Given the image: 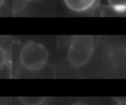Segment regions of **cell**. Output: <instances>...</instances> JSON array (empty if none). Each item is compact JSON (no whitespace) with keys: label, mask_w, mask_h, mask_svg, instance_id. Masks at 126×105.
Wrapping results in <instances>:
<instances>
[{"label":"cell","mask_w":126,"mask_h":105,"mask_svg":"<svg viewBox=\"0 0 126 105\" xmlns=\"http://www.w3.org/2000/svg\"><path fill=\"white\" fill-rule=\"evenodd\" d=\"M95 47L92 35H74L67 48V58L72 66L81 67L91 60Z\"/></svg>","instance_id":"obj_1"},{"label":"cell","mask_w":126,"mask_h":105,"mask_svg":"<svg viewBox=\"0 0 126 105\" xmlns=\"http://www.w3.org/2000/svg\"><path fill=\"white\" fill-rule=\"evenodd\" d=\"M49 52L40 42L29 41L22 47L19 60L25 69L31 72L40 71L47 65Z\"/></svg>","instance_id":"obj_2"},{"label":"cell","mask_w":126,"mask_h":105,"mask_svg":"<svg viewBox=\"0 0 126 105\" xmlns=\"http://www.w3.org/2000/svg\"><path fill=\"white\" fill-rule=\"evenodd\" d=\"M67 7L78 13L86 12L94 6L97 0H63Z\"/></svg>","instance_id":"obj_3"},{"label":"cell","mask_w":126,"mask_h":105,"mask_svg":"<svg viewBox=\"0 0 126 105\" xmlns=\"http://www.w3.org/2000/svg\"><path fill=\"white\" fill-rule=\"evenodd\" d=\"M18 100L23 105H42L46 102L44 96H20Z\"/></svg>","instance_id":"obj_4"},{"label":"cell","mask_w":126,"mask_h":105,"mask_svg":"<svg viewBox=\"0 0 126 105\" xmlns=\"http://www.w3.org/2000/svg\"><path fill=\"white\" fill-rule=\"evenodd\" d=\"M110 6L117 12L126 11V0H108Z\"/></svg>","instance_id":"obj_5"},{"label":"cell","mask_w":126,"mask_h":105,"mask_svg":"<svg viewBox=\"0 0 126 105\" xmlns=\"http://www.w3.org/2000/svg\"><path fill=\"white\" fill-rule=\"evenodd\" d=\"M27 0H12V10L14 12H18L22 11L26 6Z\"/></svg>","instance_id":"obj_6"},{"label":"cell","mask_w":126,"mask_h":105,"mask_svg":"<svg viewBox=\"0 0 126 105\" xmlns=\"http://www.w3.org/2000/svg\"><path fill=\"white\" fill-rule=\"evenodd\" d=\"M7 60H8L7 52L0 46V69H2L5 66V64L7 63Z\"/></svg>","instance_id":"obj_7"},{"label":"cell","mask_w":126,"mask_h":105,"mask_svg":"<svg viewBox=\"0 0 126 105\" xmlns=\"http://www.w3.org/2000/svg\"><path fill=\"white\" fill-rule=\"evenodd\" d=\"M117 102H126V97H114Z\"/></svg>","instance_id":"obj_8"},{"label":"cell","mask_w":126,"mask_h":105,"mask_svg":"<svg viewBox=\"0 0 126 105\" xmlns=\"http://www.w3.org/2000/svg\"><path fill=\"white\" fill-rule=\"evenodd\" d=\"M71 105H88V104L86 103H83V102H77V103H74Z\"/></svg>","instance_id":"obj_9"},{"label":"cell","mask_w":126,"mask_h":105,"mask_svg":"<svg viewBox=\"0 0 126 105\" xmlns=\"http://www.w3.org/2000/svg\"><path fill=\"white\" fill-rule=\"evenodd\" d=\"M115 105H126V102H117Z\"/></svg>","instance_id":"obj_10"},{"label":"cell","mask_w":126,"mask_h":105,"mask_svg":"<svg viewBox=\"0 0 126 105\" xmlns=\"http://www.w3.org/2000/svg\"><path fill=\"white\" fill-rule=\"evenodd\" d=\"M4 3V0H0V8H1L3 6Z\"/></svg>","instance_id":"obj_11"},{"label":"cell","mask_w":126,"mask_h":105,"mask_svg":"<svg viewBox=\"0 0 126 105\" xmlns=\"http://www.w3.org/2000/svg\"><path fill=\"white\" fill-rule=\"evenodd\" d=\"M28 2H38V1H41V0H27Z\"/></svg>","instance_id":"obj_12"},{"label":"cell","mask_w":126,"mask_h":105,"mask_svg":"<svg viewBox=\"0 0 126 105\" xmlns=\"http://www.w3.org/2000/svg\"><path fill=\"white\" fill-rule=\"evenodd\" d=\"M42 105H48V104H47V101H46L45 103H44L43 104H42Z\"/></svg>","instance_id":"obj_13"}]
</instances>
